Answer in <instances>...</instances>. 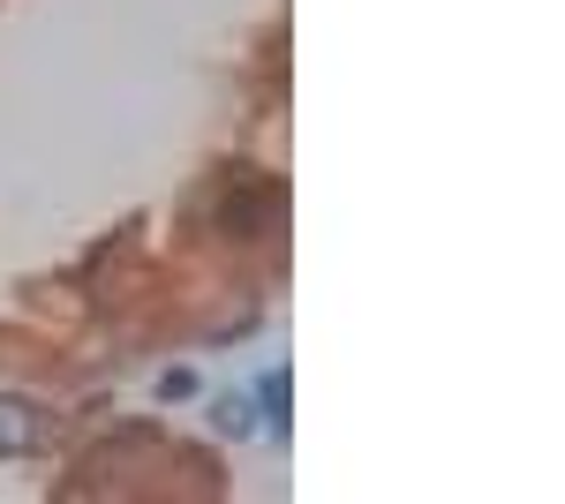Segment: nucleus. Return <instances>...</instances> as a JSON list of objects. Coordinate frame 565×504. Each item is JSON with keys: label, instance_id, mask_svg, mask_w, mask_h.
Listing matches in <instances>:
<instances>
[{"label": "nucleus", "instance_id": "f257e3e1", "mask_svg": "<svg viewBox=\"0 0 565 504\" xmlns=\"http://www.w3.org/2000/svg\"><path fill=\"white\" fill-rule=\"evenodd\" d=\"M45 437H53V415H45L39 399H23V392H0V460H23V452H39Z\"/></svg>", "mask_w": 565, "mask_h": 504}, {"label": "nucleus", "instance_id": "f03ea898", "mask_svg": "<svg viewBox=\"0 0 565 504\" xmlns=\"http://www.w3.org/2000/svg\"><path fill=\"white\" fill-rule=\"evenodd\" d=\"M257 399H264V421H271V437H287V399H295L287 369H271V377L257 384Z\"/></svg>", "mask_w": 565, "mask_h": 504}, {"label": "nucleus", "instance_id": "7ed1b4c3", "mask_svg": "<svg viewBox=\"0 0 565 504\" xmlns=\"http://www.w3.org/2000/svg\"><path fill=\"white\" fill-rule=\"evenodd\" d=\"M218 429L242 437V429H249V407H242V399H218Z\"/></svg>", "mask_w": 565, "mask_h": 504}]
</instances>
